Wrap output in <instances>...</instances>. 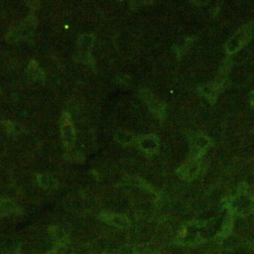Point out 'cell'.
<instances>
[{"label": "cell", "mask_w": 254, "mask_h": 254, "mask_svg": "<svg viewBox=\"0 0 254 254\" xmlns=\"http://www.w3.org/2000/svg\"><path fill=\"white\" fill-rule=\"evenodd\" d=\"M37 26V18L34 15H29L21 23L13 26L6 36V39L11 42L24 40L30 37Z\"/></svg>", "instance_id": "1"}, {"label": "cell", "mask_w": 254, "mask_h": 254, "mask_svg": "<svg viewBox=\"0 0 254 254\" xmlns=\"http://www.w3.org/2000/svg\"><path fill=\"white\" fill-rule=\"evenodd\" d=\"M60 130H61V138L63 143L67 148H71L76 141V130H74V123H72L70 113H63L61 123H60Z\"/></svg>", "instance_id": "2"}, {"label": "cell", "mask_w": 254, "mask_h": 254, "mask_svg": "<svg viewBox=\"0 0 254 254\" xmlns=\"http://www.w3.org/2000/svg\"><path fill=\"white\" fill-rule=\"evenodd\" d=\"M135 142H136L138 148H140L142 151L146 152V153L148 154L156 152L157 148H158V143H159L158 138L153 134L145 135V136L139 137Z\"/></svg>", "instance_id": "3"}, {"label": "cell", "mask_w": 254, "mask_h": 254, "mask_svg": "<svg viewBox=\"0 0 254 254\" xmlns=\"http://www.w3.org/2000/svg\"><path fill=\"white\" fill-rule=\"evenodd\" d=\"M94 36L93 34H83L77 38V46L81 51V54L89 55V51L94 45Z\"/></svg>", "instance_id": "4"}, {"label": "cell", "mask_w": 254, "mask_h": 254, "mask_svg": "<svg viewBox=\"0 0 254 254\" xmlns=\"http://www.w3.org/2000/svg\"><path fill=\"white\" fill-rule=\"evenodd\" d=\"M27 74L29 79L33 81H42L45 79L44 72L41 70V68L38 66L37 63L33 61V60L28 64Z\"/></svg>", "instance_id": "5"}, {"label": "cell", "mask_w": 254, "mask_h": 254, "mask_svg": "<svg viewBox=\"0 0 254 254\" xmlns=\"http://www.w3.org/2000/svg\"><path fill=\"white\" fill-rule=\"evenodd\" d=\"M248 30L247 28L244 31H240L232 38V40H237V41H229L228 45H227V50L229 52H233L236 49H238L241 45L244 44L246 42V38H247V34H248Z\"/></svg>", "instance_id": "6"}, {"label": "cell", "mask_w": 254, "mask_h": 254, "mask_svg": "<svg viewBox=\"0 0 254 254\" xmlns=\"http://www.w3.org/2000/svg\"><path fill=\"white\" fill-rule=\"evenodd\" d=\"M143 97L146 100V102L148 104L149 108L152 110V112L156 113L158 116H161L164 113L163 106L161 105V103H159L156 100H154L153 96L148 94V91H144Z\"/></svg>", "instance_id": "7"}, {"label": "cell", "mask_w": 254, "mask_h": 254, "mask_svg": "<svg viewBox=\"0 0 254 254\" xmlns=\"http://www.w3.org/2000/svg\"><path fill=\"white\" fill-rule=\"evenodd\" d=\"M115 138L117 139L118 142H120V143L122 144H128V143H131V142L136 141L134 136H133L132 134H130V133H127L126 131L118 132L117 134L115 135Z\"/></svg>", "instance_id": "8"}, {"label": "cell", "mask_w": 254, "mask_h": 254, "mask_svg": "<svg viewBox=\"0 0 254 254\" xmlns=\"http://www.w3.org/2000/svg\"><path fill=\"white\" fill-rule=\"evenodd\" d=\"M38 181L44 187H53L56 185V181L49 175H39Z\"/></svg>", "instance_id": "9"}]
</instances>
